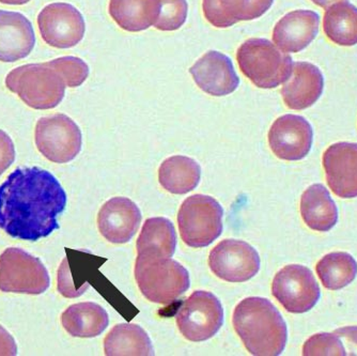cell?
<instances>
[{
  "label": "cell",
  "instance_id": "cell-35",
  "mask_svg": "<svg viewBox=\"0 0 357 356\" xmlns=\"http://www.w3.org/2000/svg\"><path fill=\"white\" fill-rule=\"evenodd\" d=\"M314 5L319 6V7L324 8L328 9L331 6L335 5V3H342V1H347V0H312Z\"/></svg>",
  "mask_w": 357,
  "mask_h": 356
},
{
  "label": "cell",
  "instance_id": "cell-1",
  "mask_svg": "<svg viewBox=\"0 0 357 356\" xmlns=\"http://www.w3.org/2000/svg\"><path fill=\"white\" fill-rule=\"evenodd\" d=\"M67 201L59 181L45 169H15L0 185V228L14 239L37 242L59 229Z\"/></svg>",
  "mask_w": 357,
  "mask_h": 356
},
{
  "label": "cell",
  "instance_id": "cell-6",
  "mask_svg": "<svg viewBox=\"0 0 357 356\" xmlns=\"http://www.w3.org/2000/svg\"><path fill=\"white\" fill-rule=\"evenodd\" d=\"M222 206L213 197L192 195L178 210V225L182 241L192 249L208 246L222 235Z\"/></svg>",
  "mask_w": 357,
  "mask_h": 356
},
{
  "label": "cell",
  "instance_id": "cell-7",
  "mask_svg": "<svg viewBox=\"0 0 357 356\" xmlns=\"http://www.w3.org/2000/svg\"><path fill=\"white\" fill-rule=\"evenodd\" d=\"M51 285L45 265L37 257L17 247L0 255V291L39 295Z\"/></svg>",
  "mask_w": 357,
  "mask_h": 356
},
{
  "label": "cell",
  "instance_id": "cell-15",
  "mask_svg": "<svg viewBox=\"0 0 357 356\" xmlns=\"http://www.w3.org/2000/svg\"><path fill=\"white\" fill-rule=\"evenodd\" d=\"M190 73L198 87L210 96H228L240 84L232 60L216 50L204 54L190 68Z\"/></svg>",
  "mask_w": 357,
  "mask_h": 356
},
{
  "label": "cell",
  "instance_id": "cell-34",
  "mask_svg": "<svg viewBox=\"0 0 357 356\" xmlns=\"http://www.w3.org/2000/svg\"><path fill=\"white\" fill-rule=\"evenodd\" d=\"M1 355H17L15 339L3 325H0V356Z\"/></svg>",
  "mask_w": 357,
  "mask_h": 356
},
{
  "label": "cell",
  "instance_id": "cell-27",
  "mask_svg": "<svg viewBox=\"0 0 357 356\" xmlns=\"http://www.w3.org/2000/svg\"><path fill=\"white\" fill-rule=\"evenodd\" d=\"M326 37L340 46L357 44V8L349 3H338L326 9L323 19Z\"/></svg>",
  "mask_w": 357,
  "mask_h": 356
},
{
  "label": "cell",
  "instance_id": "cell-5",
  "mask_svg": "<svg viewBox=\"0 0 357 356\" xmlns=\"http://www.w3.org/2000/svg\"><path fill=\"white\" fill-rule=\"evenodd\" d=\"M6 86L26 105L37 110L57 107L66 94L62 76L45 64H29L15 68L6 77Z\"/></svg>",
  "mask_w": 357,
  "mask_h": 356
},
{
  "label": "cell",
  "instance_id": "cell-25",
  "mask_svg": "<svg viewBox=\"0 0 357 356\" xmlns=\"http://www.w3.org/2000/svg\"><path fill=\"white\" fill-rule=\"evenodd\" d=\"M104 351L107 356L154 355L147 332L132 323L116 325L104 339Z\"/></svg>",
  "mask_w": 357,
  "mask_h": 356
},
{
  "label": "cell",
  "instance_id": "cell-22",
  "mask_svg": "<svg viewBox=\"0 0 357 356\" xmlns=\"http://www.w3.org/2000/svg\"><path fill=\"white\" fill-rule=\"evenodd\" d=\"M63 329L78 338H93L101 335L109 323L107 311L99 304L86 302L74 304L61 315Z\"/></svg>",
  "mask_w": 357,
  "mask_h": 356
},
{
  "label": "cell",
  "instance_id": "cell-36",
  "mask_svg": "<svg viewBox=\"0 0 357 356\" xmlns=\"http://www.w3.org/2000/svg\"><path fill=\"white\" fill-rule=\"evenodd\" d=\"M31 0H0V3L9 6H23L29 3Z\"/></svg>",
  "mask_w": 357,
  "mask_h": 356
},
{
  "label": "cell",
  "instance_id": "cell-2",
  "mask_svg": "<svg viewBox=\"0 0 357 356\" xmlns=\"http://www.w3.org/2000/svg\"><path fill=\"white\" fill-rule=\"evenodd\" d=\"M232 323L252 355L278 356L284 352L288 341L286 322L268 299H243L234 309Z\"/></svg>",
  "mask_w": 357,
  "mask_h": 356
},
{
  "label": "cell",
  "instance_id": "cell-21",
  "mask_svg": "<svg viewBox=\"0 0 357 356\" xmlns=\"http://www.w3.org/2000/svg\"><path fill=\"white\" fill-rule=\"evenodd\" d=\"M301 215L305 224L319 232H328L338 221V209L323 184H312L301 197Z\"/></svg>",
  "mask_w": 357,
  "mask_h": 356
},
{
  "label": "cell",
  "instance_id": "cell-19",
  "mask_svg": "<svg viewBox=\"0 0 357 356\" xmlns=\"http://www.w3.org/2000/svg\"><path fill=\"white\" fill-rule=\"evenodd\" d=\"M282 89L287 107L303 110L312 107L322 96L324 77L318 66L310 62L294 64V71Z\"/></svg>",
  "mask_w": 357,
  "mask_h": 356
},
{
  "label": "cell",
  "instance_id": "cell-10",
  "mask_svg": "<svg viewBox=\"0 0 357 356\" xmlns=\"http://www.w3.org/2000/svg\"><path fill=\"white\" fill-rule=\"evenodd\" d=\"M272 295L289 313H304L316 306L321 290L308 267L290 265L275 275Z\"/></svg>",
  "mask_w": 357,
  "mask_h": 356
},
{
  "label": "cell",
  "instance_id": "cell-23",
  "mask_svg": "<svg viewBox=\"0 0 357 356\" xmlns=\"http://www.w3.org/2000/svg\"><path fill=\"white\" fill-rule=\"evenodd\" d=\"M160 8V0H110L108 12L122 29L139 32L154 25Z\"/></svg>",
  "mask_w": 357,
  "mask_h": 356
},
{
  "label": "cell",
  "instance_id": "cell-31",
  "mask_svg": "<svg viewBox=\"0 0 357 356\" xmlns=\"http://www.w3.org/2000/svg\"><path fill=\"white\" fill-rule=\"evenodd\" d=\"M303 355H347L346 347L336 334L320 333L307 339L303 347Z\"/></svg>",
  "mask_w": 357,
  "mask_h": 356
},
{
  "label": "cell",
  "instance_id": "cell-14",
  "mask_svg": "<svg viewBox=\"0 0 357 356\" xmlns=\"http://www.w3.org/2000/svg\"><path fill=\"white\" fill-rule=\"evenodd\" d=\"M326 182L340 198L357 197V144L337 142L326 149L322 158Z\"/></svg>",
  "mask_w": 357,
  "mask_h": 356
},
{
  "label": "cell",
  "instance_id": "cell-3",
  "mask_svg": "<svg viewBox=\"0 0 357 356\" xmlns=\"http://www.w3.org/2000/svg\"><path fill=\"white\" fill-rule=\"evenodd\" d=\"M236 60L241 72L261 89L284 84L294 71L292 57L266 39L244 42L236 52Z\"/></svg>",
  "mask_w": 357,
  "mask_h": 356
},
{
  "label": "cell",
  "instance_id": "cell-16",
  "mask_svg": "<svg viewBox=\"0 0 357 356\" xmlns=\"http://www.w3.org/2000/svg\"><path fill=\"white\" fill-rule=\"evenodd\" d=\"M142 212L131 199L115 197L104 203L98 214L100 232L114 244H124L132 240L139 229Z\"/></svg>",
  "mask_w": 357,
  "mask_h": 356
},
{
  "label": "cell",
  "instance_id": "cell-33",
  "mask_svg": "<svg viewBox=\"0 0 357 356\" xmlns=\"http://www.w3.org/2000/svg\"><path fill=\"white\" fill-rule=\"evenodd\" d=\"M340 339L344 341V347L348 348L347 354L357 355V327H346L334 332Z\"/></svg>",
  "mask_w": 357,
  "mask_h": 356
},
{
  "label": "cell",
  "instance_id": "cell-28",
  "mask_svg": "<svg viewBox=\"0 0 357 356\" xmlns=\"http://www.w3.org/2000/svg\"><path fill=\"white\" fill-rule=\"evenodd\" d=\"M316 271L324 288L342 290L356 279L357 262L350 253L335 251L317 263Z\"/></svg>",
  "mask_w": 357,
  "mask_h": 356
},
{
  "label": "cell",
  "instance_id": "cell-29",
  "mask_svg": "<svg viewBox=\"0 0 357 356\" xmlns=\"http://www.w3.org/2000/svg\"><path fill=\"white\" fill-rule=\"evenodd\" d=\"M46 64L62 76L67 87H79L89 76L90 70L88 64L83 59L73 56L57 58L46 62Z\"/></svg>",
  "mask_w": 357,
  "mask_h": 356
},
{
  "label": "cell",
  "instance_id": "cell-13",
  "mask_svg": "<svg viewBox=\"0 0 357 356\" xmlns=\"http://www.w3.org/2000/svg\"><path fill=\"white\" fill-rule=\"evenodd\" d=\"M268 138L271 150L278 158L301 161L312 150L314 131L304 117L284 114L272 124Z\"/></svg>",
  "mask_w": 357,
  "mask_h": 356
},
{
  "label": "cell",
  "instance_id": "cell-26",
  "mask_svg": "<svg viewBox=\"0 0 357 356\" xmlns=\"http://www.w3.org/2000/svg\"><path fill=\"white\" fill-rule=\"evenodd\" d=\"M137 255L172 258L176 247L174 224L165 217H152L144 222L137 240Z\"/></svg>",
  "mask_w": 357,
  "mask_h": 356
},
{
  "label": "cell",
  "instance_id": "cell-30",
  "mask_svg": "<svg viewBox=\"0 0 357 356\" xmlns=\"http://www.w3.org/2000/svg\"><path fill=\"white\" fill-rule=\"evenodd\" d=\"M160 15L154 27L162 31H174L182 27L188 19L186 0H160Z\"/></svg>",
  "mask_w": 357,
  "mask_h": 356
},
{
  "label": "cell",
  "instance_id": "cell-18",
  "mask_svg": "<svg viewBox=\"0 0 357 356\" xmlns=\"http://www.w3.org/2000/svg\"><path fill=\"white\" fill-rule=\"evenodd\" d=\"M35 45L36 34L31 22L20 12L0 10V61L25 59Z\"/></svg>",
  "mask_w": 357,
  "mask_h": 356
},
{
  "label": "cell",
  "instance_id": "cell-20",
  "mask_svg": "<svg viewBox=\"0 0 357 356\" xmlns=\"http://www.w3.org/2000/svg\"><path fill=\"white\" fill-rule=\"evenodd\" d=\"M274 0H204L206 21L218 28H228L238 22L259 19L272 7Z\"/></svg>",
  "mask_w": 357,
  "mask_h": 356
},
{
  "label": "cell",
  "instance_id": "cell-17",
  "mask_svg": "<svg viewBox=\"0 0 357 356\" xmlns=\"http://www.w3.org/2000/svg\"><path fill=\"white\" fill-rule=\"evenodd\" d=\"M320 16L310 10L290 12L275 25L273 42L284 53H298L310 45L319 34Z\"/></svg>",
  "mask_w": 357,
  "mask_h": 356
},
{
  "label": "cell",
  "instance_id": "cell-9",
  "mask_svg": "<svg viewBox=\"0 0 357 356\" xmlns=\"http://www.w3.org/2000/svg\"><path fill=\"white\" fill-rule=\"evenodd\" d=\"M176 321L185 339L200 343L220 331L224 323V309L215 295L208 291H196L180 305Z\"/></svg>",
  "mask_w": 357,
  "mask_h": 356
},
{
  "label": "cell",
  "instance_id": "cell-32",
  "mask_svg": "<svg viewBox=\"0 0 357 356\" xmlns=\"http://www.w3.org/2000/svg\"><path fill=\"white\" fill-rule=\"evenodd\" d=\"M15 156L13 140L5 131L0 130V176L13 164Z\"/></svg>",
  "mask_w": 357,
  "mask_h": 356
},
{
  "label": "cell",
  "instance_id": "cell-11",
  "mask_svg": "<svg viewBox=\"0 0 357 356\" xmlns=\"http://www.w3.org/2000/svg\"><path fill=\"white\" fill-rule=\"evenodd\" d=\"M37 22L43 41L55 48L74 47L85 36V19L79 10L70 3L46 6L38 15Z\"/></svg>",
  "mask_w": 357,
  "mask_h": 356
},
{
  "label": "cell",
  "instance_id": "cell-12",
  "mask_svg": "<svg viewBox=\"0 0 357 356\" xmlns=\"http://www.w3.org/2000/svg\"><path fill=\"white\" fill-rule=\"evenodd\" d=\"M208 267L222 281L244 283L258 274L260 257L252 245L230 239L218 243L211 251Z\"/></svg>",
  "mask_w": 357,
  "mask_h": 356
},
{
  "label": "cell",
  "instance_id": "cell-8",
  "mask_svg": "<svg viewBox=\"0 0 357 356\" xmlns=\"http://www.w3.org/2000/svg\"><path fill=\"white\" fill-rule=\"evenodd\" d=\"M35 140L44 158L57 164H66L73 161L82 151L83 134L70 117L57 114L39 119Z\"/></svg>",
  "mask_w": 357,
  "mask_h": 356
},
{
  "label": "cell",
  "instance_id": "cell-24",
  "mask_svg": "<svg viewBox=\"0 0 357 356\" xmlns=\"http://www.w3.org/2000/svg\"><path fill=\"white\" fill-rule=\"evenodd\" d=\"M202 178V167L188 156H176L164 161L158 169V181L164 190L183 195L197 188Z\"/></svg>",
  "mask_w": 357,
  "mask_h": 356
},
{
  "label": "cell",
  "instance_id": "cell-4",
  "mask_svg": "<svg viewBox=\"0 0 357 356\" xmlns=\"http://www.w3.org/2000/svg\"><path fill=\"white\" fill-rule=\"evenodd\" d=\"M135 279L142 295L152 303L167 305L190 289L188 269L178 261L137 255Z\"/></svg>",
  "mask_w": 357,
  "mask_h": 356
}]
</instances>
